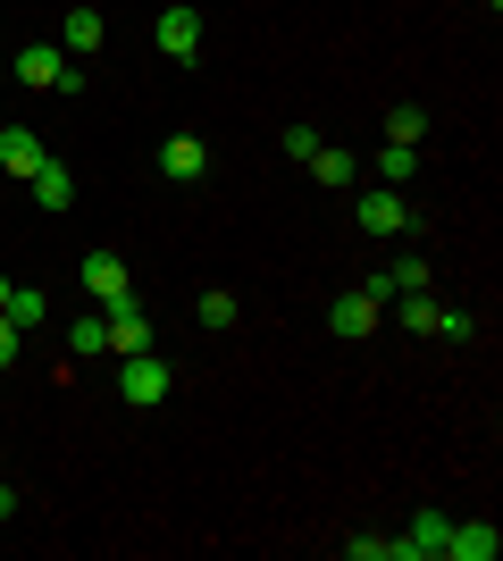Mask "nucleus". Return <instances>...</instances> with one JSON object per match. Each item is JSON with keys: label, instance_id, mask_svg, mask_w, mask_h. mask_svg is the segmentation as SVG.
Listing matches in <instances>:
<instances>
[{"label": "nucleus", "instance_id": "0eeeda50", "mask_svg": "<svg viewBox=\"0 0 503 561\" xmlns=\"http://www.w3.org/2000/svg\"><path fill=\"white\" fill-rule=\"evenodd\" d=\"M445 528H454L445 512H420V519H411V537H395L386 561H436V553H445Z\"/></svg>", "mask_w": 503, "mask_h": 561}, {"label": "nucleus", "instance_id": "4468645a", "mask_svg": "<svg viewBox=\"0 0 503 561\" xmlns=\"http://www.w3.org/2000/svg\"><path fill=\"white\" fill-rule=\"evenodd\" d=\"M302 168H311L319 185H335V193L353 185V151H335V142H319V151H311V160H302Z\"/></svg>", "mask_w": 503, "mask_h": 561}, {"label": "nucleus", "instance_id": "7ed1b4c3", "mask_svg": "<svg viewBox=\"0 0 503 561\" xmlns=\"http://www.w3.org/2000/svg\"><path fill=\"white\" fill-rule=\"evenodd\" d=\"M118 394H126V402H168V360L126 352V360H118Z\"/></svg>", "mask_w": 503, "mask_h": 561}, {"label": "nucleus", "instance_id": "5701e85b", "mask_svg": "<svg viewBox=\"0 0 503 561\" xmlns=\"http://www.w3.org/2000/svg\"><path fill=\"white\" fill-rule=\"evenodd\" d=\"M0 519H18V486L9 478H0Z\"/></svg>", "mask_w": 503, "mask_h": 561}, {"label": "nucleus", "instance_id": "a211bd4d", "mask_svg": "<svg viewBox=\"0 0 503 561\" xmlns=\"http://www.w3.org/2000/svg\"><path fill=\"white\" fill-rule=\"evenodd\" d=\"M43 319H50V302H43V294H34V285H18V294H9V328H43Z\"/></svg>", "mask_w": 503, "mask_h": 561}, {"label": "nucleus", "instance_id": "dca6fc26", "mask_svg": "<svg viewBox=\"0 0 503 561\" xmlns=\"http://www.w3.org/2000/svg\"><path fill=\"white\" fill-rule=\"evenodd\" d=\"M68 352H76V360H93V352H110V319H101V310H84V319L68 328Z\"/></svg>", "mask_w": 503, "mask_h": 561}, {"label": "nucleus", "instance_id": "f03ea898", "mask_svg": "<svg viewBox=\"0 0 503 561\" xmlns=\"http://www.w3.org/2000/svg\"><path fill=\"white\" fill-rule=\"evenodd\" d=\"M151 43H160V59H193V50H202V9H185V0L160 9V18H151Z\"/></svg>", "mask_w": 503, "mask_h": 561}, {"label": "nucleus", "instance_id": "aec40b11", "mask_svg": "<svg viewBox=\"0 0 503 561\" xmlns=\"http://www.w3.org/2000/svg\"><path fill=\"white\" fill-rule=\"evenodd\" d=\"M202 328H210V335L236 328V294H202Z\"/></svg>", "mask_w": 503, "mask_h": 561}, {"label": "nucleus", "instance_id": "423d86ee", "mask_svg": "<svg viewBox=\"0 0 503 561\" xmlns=\"http://www.w3.org/2000/svg\"><path fill=\"white\" fill-rule=\"evenodd\" d=\"M84 294H93V302H126V294H135L126 260L118 252H84Z\"/></svg>", "mask_w": 503, "mask_h": 561}, {"label": "nucleus", "instance_id": "f3484780", "mask_svg": "<svg viewBox=\"0 0 503 561\" xmlns=\"http://www.w3.org/2000/svg\"><path fill=\"white\" fill-rule=\"evenodd\" d=\"M411 168H420V142H386L378 151V185H411Z\"/></svg>", "mask_w": 503, "mask_h": 561}, {"label": "nucleus", "instance_id": "ddd939ff", "mask_svg": "<svg viewBox=\"0 0 503 561\" xmlns=\"http://www.w3.org/2000/svg\"><path fill=\"white\" fill-rule=\"evenodd\" d=\"M25 185H34V202H43V210H68V202H76V176H68L59 160H43L34 176H25Z\"/></svg>", "mask_w": 503, "mask_h": 561}, {"label": "nucleus", "instance_id": "4be33fe9", "mask_svg": "<svg viewBox=\"0 0 503 561\" xmlns=\"http://www.w3.org/2000/svg\"><path fill=\"white\" fill-rule=\"evenodd\" d=\"M18 360V328H9V310H0V369Z\"/></svg>", "mask_w": 503, "mask_h": 561}, {"label": "nucleus", "instance_id": "b1692460", "mask_svg": "<svg viewBox=\"0 0 503 561\" xmlns=\"http://www.w3.org/2000/svg\"><path fill=\"white\" fill-rule=\"evenodd\" d=\"M9 294H18V285H9V277H0V310H9Z\"/></svg>", "mask_w": 503, "mask_h": 561}, {"label": "nucleus", "instance_id": "20e7f679", "mask_svg": "<svg viewBox=\"0 0 503 561\" xmlns=\"http://www.w3.org/2000/svg\"><path fill=\"white\" fill-rule=\"evenodd\" d=\"M328 328H335V335H378V328H386V302H378V294H361V285H353V294H335Z\"/></svg>", "mask_w": 503, "mask_h": 561}, {"label": "nucleus", "instance_id": "2eb2a0df", "mask_svg": "<svg viewBox=\"0 0 503 561\" xmlns=\"http://www.w3.org/2000/svg\"><path fill=\"white\" fill-rule=\"evenodd\" d=\"M436 310H445V302H428V285H420V294H403L395 328H403V335H436Z\"/></svg>", "mask_w": 503, "mask_h": 561}, {"label": "nucleus", "instance_id": "6e6552de", "mask_svg": "<svg viewBox=\"0 0 503 561\" xmlns=\"http://www.w3.org/2000/svg\"><path fill=\"white\" fill-rule=\"evenodd\" d=\"M50 151H43V135H34V126H0V168H9V176H34V168H43Z\"/></svg>", "mask_w": 503, "mask_h": 561}, {"label": "nucleus", "instance_id": "412c9836", "mask_svg": "<svg viewBox=\"0 0 503 561\" xmlns=\"http://www.w3.org/2000/svg\"><path fill=\"white\" fill-rule=\"evenodd\" d=\"M319 151V126H286V160H311Z\"/></svg>", "mask_w": 503, "mask_h": 561}, {"label": "nucleus", "instance_id": "393cba45", "mask_svg": "<svg viewBox=\"0 0 503 561\" xmlns=\"http://www.w3.org/2000/svg\"><path fill=\"white\" fill-rule=\"evenodd\" d=\"M0 469H9V461H0Z\"/></svg>", "mask_w": 503, "mask_h": 561}, {"label": "nucleus", "instance_id": "9d476101", "mask_svg": "<svg viewBox=\"0 0 503 561\" xmlns=\"http://www.w3.org/2000/svg\"><path fill=\"white\" fill-rule=\"evenodd\" d=\"M495 528H487V519H461V528H445V553L454 561H495Z\"/></svg>", "mask_w": 503, "mask_h": 561}, {"label": "nucleus", "instance_id": "f8f14e48", "mask_svg": "<svg viewBox=\"0 0 503 561\" xmlns=\"http://www.w3.org/2000/svg\"><path fill=\"white\" fill-rule=\"evenodd\" d=\"M101 34H110V25H101V9H68V34H59V50H68V59H93Z\"/></svg>", "mask_w": 503, "mask_h": 561}, {"label": "nucleus", "instance_id": "39448f33", "mask_svg": "<svg viewBox=\"0 0 503 561\" xmlns=\"http://www.w3.org/2000/svg\"><path fill=\"white\" fill-rule=\"evenodd\" d=\"M101 319H110V352H151V319L144 310H135V294H126V302H101Z\"/></svg>", "mask_w": 503, "mask_h": 561}, {"label": "nucleus", "instance_id": "6ab92c4d", "mask_svg": "<svg viewBox=\"0 0 503 561\" xmlns=\"http://www.w3.org/2000/svg\"><path fill=\"white\" fill-rule=\"evenodd\" d=\"M420 135H428V117L411 110V101H403V110H386V142H420Z\"/></svg>", "mask_w": 503, "mask_h": 561}, {"label": "nucleus", "instance_id": "1a4fd4ad", "mask_svg": "<svg viewBox=\"0 0 503 561\" xmlns=\"http://www.w3.org/2000/svg\"><path fill=\"white\" fill-rule=\"evenodd\" d=\"M202 168H210V142H202V135H168V142H160V176H176V185H193Z\"/></svg>", "mask_w": 503, "mask_h": 561}, {"label": "nucleus", "instance_id": "9b49d317", "mask_svg": "<svg viewBox=\"0 0 503 561\" xmlns=\"http://www.w3.org/2000/svg\"><path fill=\"white\" fill-rule=\"evenodd\" d=\"M59 68H68V50H59V43H25L18 50V84H59Z\"/></svg>", "mask_w": 503, "mask_h": 561}, {"label": "nucleus", "instance_id": "f257e3e1", "mask_svg": "<svg viewBox=\"0 0 503 561\" xmlns=\"http://www.w3.org/2000/svg\"><path fill=\"white\" fill-rule=\"evenodd\" d=\"M353 218H361V234H403L411 227V193L403 185H369Z\"/></svg>", "mask_w": 503, "mask_h": 561}]
</instances>
